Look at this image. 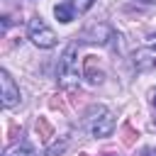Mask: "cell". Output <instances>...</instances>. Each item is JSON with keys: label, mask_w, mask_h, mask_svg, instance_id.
Returning a JSON list of instances; mask_svg holds the SVG:
<instances>
[{"label": "cell", "mask_w": 156, "mask_h": 156, "mask_svg": "<svg viewBox=\"0 0 156 156\" xmlns=\"http://www.w3.org/2000/svg\"><path fill=\"white\" fill-rule=\"evenodd\" d=\"M56 78L63 88H76L78 80H80V73H78V46L76 41H71L61 58H58V68H56Z\"/></svg>", "instance_id": "cell-1"}, {"label": "cell", "mask_w": 156, "mask_h": 156, "mask_svg": "<svg viewBox=\"0 0 156 156\" xmlns=\"http://www.w3.org/2000/svg\"><path fill=\"white\" fill-rule=\"evenodd\" d=\"M85 127H88L90 136H98V139L110 136L115 132V115L102 105H93L85 112Z\"/></svg>", "instance_id": "cell-2"}, {"label": "cell", "mask_w": 156, "mask_h": 156, "mask_svg": "<svg viewBox=\"0 0 156 156\" xmlns=\"http://www.w3.org/2000/svg\"><path fill=\"white\" fill-rule=\"evenodd\" d=\"M27 37H29L32 44L39 46V49H51V46L56 44L54 29H51L41 17H32V20H29V24H27Z\"/></svg>", "instance_id": "cell-3"}, {"label": "cell", "mask_w": 156, "mask_h": 156, "mask_svg": "<svg viewBox=\"0 0 156 156\" xmlns=\"http://www.w3.org/2000/svg\"><path fill=\"white\" fill-rule=\"evenodd\" d=\"M0 85H2V107L5 110H10V107H15L20 100H22V95H20V88L15 85V80H12V76L7 73V71H0Z\"/></svg>", "instance_id": "cell-4"}, {"label": "cell", "mask_w": 156, "mask_h": 156, "mask_svg": "<svg viewBox=\"0 0 156 156\" xmlns=\"http://www.w3.org/2000/svg\"><path fill=\"white\" fill-rule=\"evenodd\" d=\"M110 39H115V32L107 27V24H93L83 32V41H90V44H102L107 46Z\"/></svg>", "instance_id": "cell-5"}, {"label": "cell", "mask_w": 156, "mask_h": 156, "mask_svg": "<svg viewBox=\"0 0 156 156\" xmlns=\"http://www.w3.org/2000/svg\"><path fill=\"white\" fill-rule=\"evenodd\" d=\"M83 78H88L93 85L95 83H102L105 73L100 71V66L95 68V56H85V61H83Z\"/></svg>", "instance_id": "cell-6"}, {"label": "cell", "mask_w": 156, "mask_h": 156, "mask_svg": "<svg viewBox=\"0 0 156 156\" xmlns=\"http://www.w3.org/2000/svg\"><path fill=\"white\" fill-rule=\"evenodd\" d=\"M2 156H39V154H37V149H34L32 144H27V141H20V144H12V146H7Z\"/></svg>", "instance_id": "cell-7"}, {"label": "cell", "mask_w": 156, "mask_h": 156, "mask_svg": "<svg viewBox=\"0 0 156 156\" xmlns=\"http://www.w3.org/2000/svg\"><path fill=\"white\" fill-rule=\"evenodd\" d=\"M76 7L71 5V2H58L56 7H54V15H56V20L58 22H71L73 17H76Z\"/></svg>", "instance_id": "cell-8"}, {"label": "cell", "mask_w": 156, "mask_h": 156, "mask_svg": "<svg viewBox=\"0 0 156 156\" xmlns=\"http://www.w3.org/2000/svg\"><path fill=\"white\" fill-rule=\"evenodd\" d=\"M34 127H37V134H39L41 141L49 144V141L54 139V127L46 122V117H37V124H34Z\"/></svg>", "instance_id": "cell-9"}, {"label": "cell", "mask_w": 156, "mask_h": 156, "mask_svg": "<svg viewBox=\"0 0 156 156\" xmlns=\"http://www.w3.org/2000/svg\"><path fill=\"white\" fill-rule=\"evenodd\" d=\"M119 134H122V144H124V146H132V144L136 141V136H139V134H136V129H134L129 122H124V124H122V132H119Z\"/></svg>", "instance_id": "cell-10"}, {"label": "cell", "mask_w": 156, "mask_h": 156, "mask_svg": "<svg viewBox=\"0 0 156 156\" xmlns=\"http://www.w3.org/2000/svg\"><path fill=\"white\" fill-rule=\"evenodd\" d=\"M66 2H71L78 12H85V10H90V7H93V2H95V0H66Z\"/></svg>", "instance_id": "cell-11"}, {"label": "cell", "mask_w": 156, "mask_h": 156, "mask_svg": "<svg viewBox=\"0 0 156 156\" xmlns=\"http://www.w3.org/2000/svg\"><path fill=\"white\" fill-rule=\"evenodd\" d=\"M144 156H156V149H144Z\"/></svg>", "instance_id": "cell-12"}, {"label": "cell", "mask_w": 156, "mask_h": 156, "mask_svg": "<svg viewBox=\"0 0 156 156\" xmlns=\"http://www.w3.org/2000/svg\"><path fill=\"white\" fill-rule=\"evenodd\" d=\"M134 2H141V5H156V0H134Z\"/></svg>", "instance_id": "cell-13"}, {"label": "cell", "mask_w": 156, "mask_h": 156, "mask_svg": "<svg viewBox=\"0 0 156 156\" xmlns=\"http://www.w3.org/2000/svg\"><path fill=\"white\" fill-rule=\"evenodd\" d=\"M151 105H154V107H156V88H154V90H151Z\"/></svg>", "instance_id": "cell-14"}, {"label": "cell", "mask_w": 156, "mask_h": 156, "mask_svg": "<svg viewBox=\"0 0 156 156\" xmlns=\"http://www.w3.org/2000/svg\"><path fill=\"white\" fill-rule=\"evenodd\" d=\"M105 156H115V154H105Z\"/></svg>", "instance_id": "cell-15"}, {"label": "cell", "mask_w": 156, "mask_h": 156, "mask_svg": "<svg viewBox=\"0 0 156 156\" xmlns=\"http://www.w3.org/2000/svg\"><path fill=\"white\" fill-rule=\"evenodd\" d=\"M154 51H156V44H154Z\"/></svg>", "instance_id": "cell-16"}, {"label": "cell", "mask_w": 156, "mask_h": 156, "mask_svg": "<svg viewBox=\"0 0 156 156\" xmlns=\"http://www.w3.org/2000/svg\"><path fill=\"white\" fill-rule=\"evenodd\" d=\"M154 124H156V122H154Z\"/></svg>", "instance_id": "cell-17"}]
</instances>
